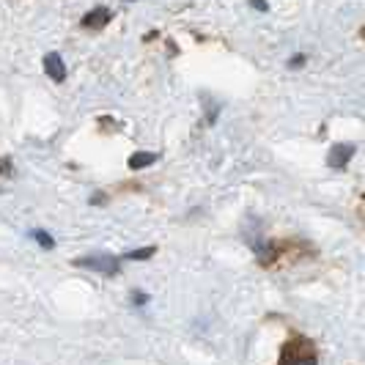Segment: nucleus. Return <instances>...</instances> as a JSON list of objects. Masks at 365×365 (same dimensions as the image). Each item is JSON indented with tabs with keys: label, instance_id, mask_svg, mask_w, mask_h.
<instances>
[{
	"label": "nucleus",
	"instance_id": "1",
	"mask_svg": "<svg viewBox=\"0 0 365 365\" xmlns=\"http://www.w3.org/2000/svg\"><path fill=\"white\" fill-rule=\"evenodd\" d=\"M75 267H83V270H93V272H102L107 277L121 272V264L116 256H107V253H93V256H80L75 258Z\"/></svg>",
	"mask_w": 365,
	"mask_h": 365
},
{
	"label": "nucleus",
	"instance_id": "2",
	"mask_svg": "<svg viewBox=\"0 0 365 365\" xmlns=\"http://www.w3.org/2000/svg\"><path fill=\"white\" fill-rule=\"evenodd\" d=\"M355 151H357L355 143H335V146L329 148V154H327V165L335 168V171H343V168L349 165V160L355 157Z\"/></svg>",
	"mask_w": 365,
	"mask_h": 365
},
{
	"label": "nucleus",
	"instance_id": "3",
	"mask_svg": "<svg viewBox=\"0 0 365 365\" xmlns=\"http://www.w3.org/2000/svg\"><path fill=\"white\" fill-rule=\"evenodd\" d=\"M42 63H45L47 77H49L52 83H63V80H66V63H63V58H61L58 52H47Z\"/></svg>",
	"mask_w": 365,
	"mask_h": 365
},
{
	"label": "nucleus",
	"instance_id": "4",
	"mask_svg": "<svg viewBox=\"0 0 365 365\" xmlns=\"http://www.w3.org/2000/svg\"><path fill=\"white\" fill-rule=\"evenodd\" d=\"M110 20H113V11H110V8H104V6H96L93 11H88V14L83 17V28L99 31V28H104Z\"/></svg>",
	"mask_w": 365,
	"mask_h": 365
},
{
	"label": "nucleus",
	"instance_id": "5",
	"mask_svg": "<svg viewBox=\"0 0 365 365\" xmlns=\"http://www.w3.org/2000/svg\"><path fill=\"white\" fill-rule=\"evenodd\" d=\"M157 160H160V154H151V151H135V154L127 160V165H130L132 171H143V168L154 165Z\"/></svg>",
	"mask_w": 365,
	"mask_h": 365
},
{
	"label": "nucleus",
	"instance_id": "6",
	"mask_svg": "<svg viewBox=\"0 0 365 365\" xmlns=\"http://www.w3.org/2000/svg\"><path fill=\"white\" fill-rule=\"evenodd\" d=\"M280 365H316V357H313V355H297V352L288 346V352H283Z\"/></svg>",
	"mask_w": 365,
	"mask_h": 365
},
{
	"label": "nucleus",
	"instance_id": "7",
	"mask_svg": "<svg viewBox=\"0 0 365 365\" xmlns=\"http://www.w3.org/2000/svg\"><path fill=\"white\" fill-rule=\"evenodd\" d=\"M31 236H33L45 250H55V239H52L47 231H31Z\"/></svg>",
	"mask_w": 365,
	"mask_h": 365
},
{
	"label": "nucleus",
	"instance_id": "8",
	"mask_svg": "<svg viewBox=\"0 0 365 365\" xmlns=\"http://www.w3.org/2000/svg\"><path fill=\"white\" fill-rule=\"evenodd\" d=\"M154 250H157V247H140V250H130L124 258H130V261H146V258H151V256H154Z\"/></svg>",
	"mask_w": 365,
	"mask_h": 365
},
{
	"label": "nucleus",
	"instance_id": "9",
	"mask_svg": "<svg viewBox=\"0 0 365 365\" xmlns=\"http://www.w3.org/2000/svg\"><path fill=\"white\" fill-rule=\"evenodd\" d=\"M250 6H253L256 11H270V3H267V0H250Z\"/></svg>",
	"mask_w": 365,
	"mask_h": 365
},
{
	"label": "nucleus",
	"instance_id": "10",
	"mask_svg": "<svg viewBox=\"0 0 365 365\" xmlns=\"http://www.w3.org/2000/svg\"><path fill=\"white\" fill-rule=\"evenodd\" d=\"M302 63H305V55H294V58H291V63H288V66H291V69H300V66H302Z\"/></svg>",
	"mask_w": 365,
	"mask_h": 365
},
{
	"label": "nucleus",
	"instance_id": "11",
	"mask_svg": "<svg viewBox=\"0 0 365 365\" xmlns=\"http://www.w3.org/2000/svg\"><path fill=\"white\" fill-rule=\"evenodd\" d=\"M146 300H148V297H146L143 291H137V294H135V302H137V305H146Z\"/></svg>",
	"mask_w": 365,
	"mask_h": 365
}]
</instances>
